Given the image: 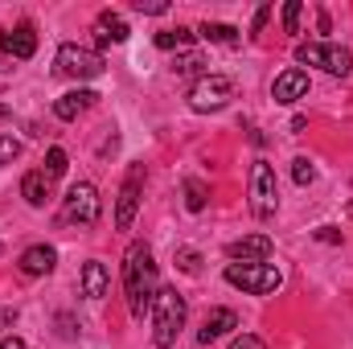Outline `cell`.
I'll list each match as a JSON object with an SVG mask.
<instances>
[{"mask_svg": "<svg viewBox=\"0 0 353 349\" xmlns=\"http://www.w3.org/2000/svg\"><path fill=\"white\" fill-rule=\"evenodd\" d=\"M157 292H161V283H157L152 247H148V243H132L128 255H123V300H128V312H132L136 321L152 317Z\"/></svg>", "mask_w": 353, "mask_h": 349, "instance_id": "cell-1", "label": "cell"}, {"mask_svg": "<svg viewBox=\"0 0 353 349\" xmlns=\"http://www.w3.org/2000/svg\"><path fill=\"white\" fill-rule=\"evenodd\" d=\"M185 321H189L185 296L176 288H161L157 300H152V341H157V349H173L181 329H185Z\"/></svg>", "mask_w": 353, "mask_h": 349, "instance_id": "cell-2", "label": "cell"}, {"mask_svg": "<svg viewBox=\"0 0 353 349\" xmlns=\"http://www.w3.org/2000/svg\"><path fill=\"white\" fill-rule=\"evenodd\" d=\"M226 283L230 288H243L251 296H271L283 283V275H279L275 263H230L226 267Z\"/></svg>", "mask_w": 353, "mask_h": 349, "instance_id": "cell-3", "label": "cell"}, {"mask_svg": "<svg viewBox=\"0 0 353 349\" xmlns=\"http://www.w3.org/2000/svg\"><path fill=\"white\" fill-rule=\"evenodd\" d=\"M296 62H304V66H321L325 74H337V79H345L353 70V54L350 50H341V46H325V41H300L296 46Z\"/></svg>", "mask_w": 353, "mask_h": 349, "instance_id": "cell-4", "label": "cell"}, {"mask_svg": "<svg viewBox=\"0 0 353 349\" xmlns=\"http://www.w3.org/2000/svg\"><path fill=\"white\" fill-rule=\"evenodd\" d=\"M230 99H234V83H230L226 74H201V79L189 87V107H193L197 115L222 111Z\"/></svg>", "mask_w": 353, "mask_h": 349, "instance_id": "cell-5", "label": "cell"}, {"mask_svg": "<svg viewBox=\"0 0 353 349\" xmlns=\"http://www.w3.org/2000/svg\"><path fill=\"white\" fill-rule=\"evenodd\" d=\"M275 210H279V185H275V169L267 165V161H255L251 165V214L267 222V218H275Z\"/></svg>", "mask_w": 353, "mask_h": 349, "instance_id": "cell-6", "label": "cell"}, {"mask_svg": "<svg viewBox=\"0 0 353 349\" xmlns=\"http://www.w3.org/2000/svg\"><path fill=\"white\" fill-rule=\"evenodd\" d=\"M99 214H103L99 189H94L90 181H74V185H70V193H66V201H62V218H66V222H74V226H94V222H99Z\"/></svg>", "mask_w": 353, "mask_h": 349, "instance_id": "cell-7", "label": "cell"}, {"mask_svg": "<svg viewBox=\"0 0 353 349\" xmlns=\"http://www.w3.org/2000/svg\"><path fill=\"white\" fill-rule=\"evenodd\" d=\"M103 54L99 50H87V46H74V41H66L62 50H58V70L62 74H70V79H99L103 74Z\"/></svg>", "mask_w": 353, "mask_h": 349, "instance_id": "cell-8", "label": "cell"}, {"mask_svg": "<svg viewBox=\"0 0 353 349\" xmlns=\"http://www.w3.org/2000/svg\"><path fill=\"white\" fill-rule=\"evenodd\" d=\"M140 189H144V165H132L123 185H119V201H115V226L119 230H132L136 210H140Z\"/></svg>", "mask_w": 353, "mask_h": 349, "instance_id": "cell-9", "label": "cell"}, {"mask_svg": "<svg viewBox=\"0 0 353 349\" xmlns=\"http://www.w3.org/2000/svg\"><path fill=\"white\" fill-rule=\"evenodd\" d=\"M0 54H8V58H33L37 54V33H33V25L29 21H21V25H12V29H4L0 33Z\"/></svg>", "mask_w": 353, "mask_h": 349, "instance_id": "cell-10", "label": "cell"}, {"mask_svg": "<svg viewBox=\"0 0 353 349\" xmlns=\"http://www.w3.org/2000/svg\"><path fill=\"white\" fill-rule=\"evenodd\" d=\"M308 94V74L300 70V66H292V70H283L275 83H271V99L275 103H283V107H292V103H300Z\"/></svg>", "mask_w": 353, "mask_h": 349, "instance_id": "cell-11", "label": "cell"}, {"mask_svg": "<svg viewBox=\"0 0 353 349\" xmlns=\"http://www.w3.org/2000/svg\"><path fill=\"white\" fill-rule=\"evenodd\" d=\"M21 275H29V279H37V275H50L54 267H58V251L54 247H46V243H37V247H29V251H21Z\"/></svg>", "mask_w": 353, "mask_h": 349, "instance_id": "cell-12", "label": "cell"}, {"mask_svg": "<svg viewBox=\"0 0 353 349\" xmlns=\"http://www.w3.org/2000/svg\"><path fill=\"white\" fill-rule=\"evenodd\" d=\"M230 329H239V317H234V308H214V312H205V321H201V329H197V341H201V346H210V341H222Z\"/></svg>", "mask_w": 353, "mask_h": 349, "instance_id": "cell-13", "label": "cell"}, {"mask_svg": "<svg viewBox=\"0 0 353 349\" xmlns=\"http://www.w3.org/2000/svg\"><path fill=\"white\" fill-rule=\"evenodd\" d=\"M226 255H230L234 263H267V255H271V239H267V235L234 239V243L226 247Z\"/></svg>", "mask_w": 353, "mask_h": 349, "instance_id": "cell-14", "label": "cell"}, {"mask_svg": "<svg viewBox=\"0 0 353 349\" xmlns=\"http://www.w3.org/2000/svg\"><path fill=\"white\" fill-rule=\"evenodd\" d=\"M94 41L99 46H123L128 41V21L119 12H99L94 21Z\"/></svg>", "mask_w": 353, "mask_h": 349, "instance_id": "cell-15", "label": "cell"}, {"mask_svg": "<svg viewBox=\"0 0 353 349\" xmlns=\"http://www.w3.org/2000/svg\"><path fill=\"white\" fill-rule=\"evenodd\" d=\"M94 99H99L94 90H66V94L54 103V115H58V119H79L83 111L94 107Z\"/></svg>", "mask_w": 353, "mask_h": 349, "instance_id": "cell-16", "label": "cell"}, {"mask_svg": "<svg viewBox=\"0 0 353 349\" xmlns=\"http://www.w3.org/2000/svg\"><path fill=\"white\" fill-rule=\"evenodd\" d=\"M83 296H90V300H103L107 296V267L99 259H90L83 267Z\"/></svg>", "mask_w": 353, "mask_h": 349, "instance_id": "cell-17", "label": "cell"}, {"mask_svg": "<svg viewBox=\"0 0 353 349\" xmlns=\"http://www.w3.org/2000/svg\"><path fill=\"white\" fill-rule=\"evenodd\" d=\"M50 185H54V181L41 173V169H37V173H25V181H21V197H25L29 206H46V197H50Z\"/></svg>", "mask_w": 353, "mask_h": 349, "instance_id": "cell-18", "label": "cell"}, {"mask_svg": "<svg viewBox=\"0 0 353 349\" xmlns=\"http://www.w3.org/2000/svg\"><path fill=\"white\" fill-rule=\"evenodd\" d=\"M197 33H201L205 41H214V46H239V29H234V25H222V21H205Z\"/></svg>", "mask_w": 353, "mask_h": 349, "instance_id": "cell-19", "label": "cell"}, {"mask_svg": "<svg viewBox=\"0 0 353 349\" xmlns=\"http://www.w3.org/2000/svg\"><path fill=\"white\" fill-rule=\"evenodd\" d=\"M189 41H193L189 29H161L157 33V50H185Z\"/></svg>", "mask_w": 353, "mask_h": 349, "instance_id": "cell-20", "label": "cell"}, {"mask_svg": "<svg viewBox=\"0 0 353 349\" xmlns=\"http://www.w3.org/2000/svg\"><path fill=\"white\" fill-rule=\"evenodd\" d=\"M205 193H210V189H205V181H197V177H189V181H185V206H189L193 214H197V210H205Z\"/></svg>", "mask_w": 353, "mask_h": 349, "instance_id": "cell-21", "label": "cell"}, {"mask_svg": "<svg viewBox=\"0 0 353 349\" xmlns=\"http://www.w3.org/2000/svg\"><path fill=\"white\" fill-rule=\"evenodd\" d=\"M292 181H296V185H312V181H316V165H312L308 157H296V161H292Z\"/></svg>", "mask_w": 353, "mask_h": 349, "instance_id": "cell-22", "label": "cell"}, {"mask_svg": "<svg viewBox=\"0 0 353 349\" xmlns=\"http://www.w3.org/2000/svg\"><path fill=\"white\" fill-rule=\"evenodd\" d=\"M41 173L50 177V181H58V177L66 173V152H62V148H50V152H46V169H41Z\"/></svg>", "mask_w": 353, "mask_h": 349, "instance_id": "cell-23", "label": "cell"}, {"mask_svg": "<svg viewBox=\"0 0 353 349\" xmlns=\"http://www.w3.org/2000/svg\"><path fill=\"white\" fill-rule=\"evenodd\" d=\"M300 12H304L300 0H288L283 4V33H300Z\"/></svg>", "mask_w": 353, "mask_h": 349, "instance_id": "cell-24", "label": "cell"}, {"mask_svg": "<svg viewBox=\"0 0 353 349\" xmlns=\"http://www.w3.org/2000/svg\"><path fill=\"white\" fill-rule=\"evenodd\" d=\"M201 66H205L201 54H181V58H176V74H197Z\"/></svg>", "mask_w": 353, "mask_h": 349, "instance_id": "cell-25", "label": "cell"}, {"mask_svg": "<svg viewBox=\"0 0 353 349\" xmlns=\"http://www.w3.org/2000/svg\"><path fill=\"white\" fill-rule=\"evenodd\" d=\"M176 263H181V271H185V275H197V271H201V255H197V251H189V247H185V251H176Z\"/></svg>", "mask_w": 353, "mask_h": 349, "instance_id": "cell-26", "label": "cell"}, {"mask_svg": "<svg viewBox=\"0 0 353 349\" xmlns=\"http://www.w3.org/2000/svg\"><path fill=\"white\" fill-rule=\"evenodd\" d=\"M17 157H21V144H17L12 136H4V132H0V165H12Z\"/></svg>", "mask_w": 353, "mask_h": 349, "instance_id": "cell-27", "label": "cell"}, {"mask_svg": "<svg viewBox=\"0 0 353 349\" xmlns=\"http://www.w3.org/2000/svg\"><path fill=\"white\" fill-rule=\"evenodd\" d=\"M136 8L148 17H161V12H169V0H136Z\"/></svg>", "mask_w": 353, "mask_h": 349, "instance_id": "cell-28", "label": "cell"}, {"mask_svg": "<svg viewBox=\"0 0 353 349\" xmlns=\"http://www.w3.org/2000/svg\"><path fill=\"white\" fill-rule=\"evenodd\" d=\"M230 349H267L263 337H255V333H243V337H234L230 341Z\"/></svg>", "mask_w": 353, "mask_h": 349, "instance_id": "cell-29", "label": "cell"}, {"mask_svg": "<svg viewBox=\"0 0 353 349\" xmlns=\"http://www.w3.org/2000/svg\"><path fill=\"white\" fill-rule=\"evenodd\" d=\"M267 17H271V4H259V8H255V21H251V33H259V29H263Z\"/></svg>", "mask_w": 353, "mask_h": 349, "instance_id": "cell-30", "label": "cell"}, {"mask_svg": "<svg viewBox=\"0 0 353 349\" xmlns=\"http://www.w3.org/2000/svg\"><path fill=\"white\" fill-rule=\"evenodd\" d=\"M8 325H17V308H0V329H8Z\"/></svg>", "mask_w": 353, "mask_h": 349, "instance_id": "cell-31", "label": "cell"}, {"mask_svg": "<svg viewBox=\"0 0 353 349\" xmlns=\"http://www.w3.org/2000/svg\"><path fill=\"white\" fill-rule=\"evenodd\" d=\"M0 349H25V341H21V337H4V341H0Z\"/></svg>", "mask_w": 353, "mask_h": 349, "instance_id": "cell-32", "label": "cell"}]
</instances>
